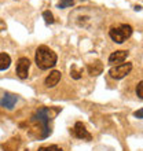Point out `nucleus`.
<instances>
[{"instance_id":"4","label":"nucleus","mask_w":143,"mask_h":151,"mask_svg":"<svg viewBox=\"0 0 143 151\" xmlns=\"http://www.w3.org/2000/svg\"><path fill=\"white\" fill-rule=\"evenodd\" d=\"M131 70H132V63L127 62V63H120V65H117V66H114V68H111L109 74H110L113 78L120 80V78H124L127 74H129Z\"/></svg>"},{"instance_id":"6","label":"nucleus","mask_w":143,"mask_h":151,"mask_svg":"<svg viewBox=\"0 0 143 151\" xmlns=\"http://www.w3.org/2000/svg\"><path fill=\"white\" fill-rule=\"evenodd\" d=\"M73 135L77 137V139H83V140H91L92 136L91 133L87 131V128L83 122H76L74 128H73Z\"/></svg>"},{"instance_id":"9","label":"nucleus","mask_w":143,"mask_h":151,"mask_svg":"<svg viewBox=\"0 0 143 151\" xmlns=\"http://www.w3.org/2000/svg\"><path fill=\"white\" fill-rule=\"evenodd\" d=\"M61 72H58V70H54V72H51L50 74L46 77V80H44V84H46V87L48 88H52V87H55L56 84L59 83V80H61Z\"/></svg>"},{"instance_id":"11","label":"nucleus","mask_w":143,"mask_h":151,"mask_svg":"<svg viewBox=\"0 0 143 151\" xmlns=\"http://www.w3.org/2000/svg\"><path fill=\"white\" fill-rule=\"evenodd\" d=\"M10 65H11V58L8 54L6 52H1L0 54V72H3V70H7L10 68Z\"/></svg>"},{"instance_id":"5","label":"nucleus","mask_w":143,"mask_h":151,"mask_svg":"<svg viewBox=\"0 0 143 151\" xmlns=\"http://www.w3.org/2000/svg\"><path fill=\"white\" fill-rule=\"evenodd\" d=\"M29 68H30V60L28 58H25V56L20 58L18 62H17V76L20 78L25 80L29 74Z\"/></svg>"},{"instance_id":"12","label":"nucleus","mask_w":143,"mask_h":151,"mask_svg":"<svg viewBox=\"0 0 143 151\" xmlns=\"http://www.w3.org/2000/svg\"><path fill=\"white\" fill-rule=\"evenodd\" d=\"M43 18H44V21H46V24L47 25H51V24H54V15H52V12L51 11H44L43 12Z\"/></svg>"},{"instance_id":"14","label":"nucleus","mask_w":143,"mask_h":151,"mask_svg":"<svg viewBox=\"0 0 143 151\" xmlns=\"http://www.w3.org/2000/svg\"><path fill=\"white\" fill-rule=\"evenodd\" d=\"M37 151H64L61 147H58L56 144H51V146H46V147H40Z\"/></svg>"},{"instance_id":"3","label":"nucleus","mask_w":143,"mask_h":151,"mask_svg":"<svg viewBox=\"0 0 143 151\" xmlns=\"http://www.w3.org/2000/svg\"><path fill=\"white\" fill-rule=\"evenodd\" d=\"M132 26L131 25H127V24H123V25H118V26H113L110 28L109 30V36L110 39L117 44H123L124 41L127 39H129L132 35Z\"/></svg>"},{"instance_id":"13","label":"nucleus","mask_w":143,"mask_h":151,"mask_svg":"<svg viewBox=\"0 0 143 151\" xmlns=\"http://www.w3.org/2000/svg\"><path fill=\"white\" fill-rule=\"evenodd\" d=\"M74 6V0H59L58 3V8H66Z\"/></svg>"},{"instance_id":"15","label":"nucleus","mask_w":143,"mask_h":151,"mask_svg":"<svg viewBox=\"0 0 143 151\" xmlns=\"http://www.w3.org/2000/svg\"><path fill=\"white\" fill-rule=\"evenodd\" d=\"M136 95L139 99H143V81H139L138 87H136Z\"/></svg>"},{"instance_id":"1","label":"nucleus","mask_w":143,"mask_h":151,"mask_svg":"<svg viewBox=\"0 0 143 151\" xmlns=\"http://www.w3.org/2000/svg\"><path fill=\"white\" fill-rule=\"evenodd\" d=\"M56 60H58V56L51 48H48L47 45L37 47L35 55V62L40 70H48V69L54 68L56 65Z\"/></svg>"},{"instance_id":"8","label":"nucleus","mask_w":143,"mask_h":151,"mask_svg":"<svg viewBox=\"0 0 143 151\" xmlns=\"http://www.w3.org/2000/svg\"><path fill=\"white\" fill-rule=\"evenodd\" d=\"M129 52L125 51V50H120V51H114L113 54H110L109 56V63L116 65V63H123L124 60L127 59V56Z\"/></svg>"},{"instance_id":"10","label":"nucleus","mask_w":143,"mask_h":151,"mask_svg":"<svg viewBox=\"0 0 143 151\" xmlns=\"http://www.w3.org/2000/svg\"><path fill=\"white\" fill-rule=\"evenodd\" d=\"M87 70H88V73H90V76L95 77V76H99L100 73H102V70H103V65H102L100 60H95V62H92V63L88 65Z\"/></svg>"},{"instance_id":"16","label":"nucleus","mask_w":143,"mask_h":151,"mask_svg":"<svg viewBox=\"0 0 143 151\" xmlns=\"http://www.w3.org/2000/svg\"><path fill=\"white\" fill-rule=\"evenodd\" d=\"M80 74H81V70H76V68L73 66V68H72V70H70V76H72V77H73L74 80H80V77H81Z\"/></svg>"},{"instance_id":"2","label":"nucleus","mask_w":143,"mask_h":151,"mask_svg":"<svg viewBox=\"0 0 143 151\" xmlns=\"http://www.w3.org/2000/svg\"><path fill=\"white\" fill-rule=\"evenodd\" d=\"M51 117H52L51 109H48V107L40 109L39 111L32 117V122L39 124L40 127H41V129H43V133L40 136L41 139L48 137L50 133H51V131H50V121H51Z\"/></svg>"},{"instance_id":"17","label":"nucleus","mask_w":143,"mask_h":151,"mask_svg":"<svg viewBox=\"0 0 143 151\" xmlns=\"http://www.w3.org/2000/svg\"><path fill=\"white\" fill-rule=\"evenodd\" d=\"M134 115H135L136 118H140V119H142L143 118V109H139L138 111H135V113H134Z\"/></svg>"},{"instance_id":"7","label":"nucleus","mask_w":143,"mask_h":151,"mask_svg":"<svg viewBox=\"0 0 143 151\" xmlns=\"http://www.w3.org/2000/svg\"><path fill=\"white\" fill-rule=\"evenodd\" d=\"M17 100H18V98H17L15 95L6 93V95H3L1 99H0V106L4 109H7V110H12L14 106H15V103H17Z\"/></svg>"}]
</instances>
